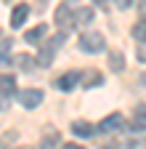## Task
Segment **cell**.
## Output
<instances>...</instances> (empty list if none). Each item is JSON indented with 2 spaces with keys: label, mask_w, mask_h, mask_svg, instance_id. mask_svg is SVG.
Listing matches in <instances>:
<instances>
[{
  "label": "cell",
  "mask_w": 146,
  "mask_h": 149,
  "mask_svg": "<svg viewBox=\"0 0 146 149\" xmlns=\"http://www.w3.org/2000/svg\"><path fill=\"white\" fill-rule=\"evenodd\" d=\"M138 8H141V13L146 16V0H138Z\"/></svg>",
  "instance_id": "obj_19"
},
{
  "label": "cell",
  "mask_w": 146,
  "mask_h": 149,
  "mask_svg": "<svg viewBox=\"0 0 146 149\" xmlns=\"http://www.w3.org/2000/svg\"><path fill=\"white\" fill-rule=\"evenodd\" d=\"M80 48L85 53H101L106 48V40H104V35H98V32H82L80 35Z\"/></svg>",
  "instance_id": "obj_1"
},
{
  "label": "cell",
  "mask_w": 146,
  "mask_h": 149,
  "mask_svg": "<svg viewBox=\"0 0 146 149\" xmlns=\"http://www.w3.org/2000/svg\"><path fill=\"white\" fill-rule=\"evenodd\" d=\"M93 19H96V13H93V8H90V6H82V8L75 11V24H77V27L93 24Z\"/></svg>",
  "instance_id": "obj_8"
},
{
  "label": "cell",
  "mask_w": 146,
  "mask_h": 149,
  "mask_svg": "<svg viewBox=\"0 0 146 149\" xmlns=\"http://www.w3.org/2000/svg\"><path fill=\"white\" fill-rule=\"evenodd\" d=\"M77 80H80V72H66V74H61V77L56 80V88L59 91H72L77 85Z\"/></svg>",
  "instance_id": "obj_9"
},
{
  "label": "cell",
  "mask_w": 146,
  "mask_h": 149,
  "mask_svg": "<svg viewBox=\"0 0 146 149\" xmlns=\"http://www.w3.org/2000/svg\"><path fill=\"white\" fill-rule=\"evenodd\" d=\"M27 19H29V6H27V3H21V6H16V8H13V13H11V27H13V29L24 27Z\"/></svg>",
  "instance_id": "obj_7"
},
{
  "label": "cell",
  "mask_w": 146,
  "mask_h": 149,
  "mask_svg": "<svg viewBox=\"0 0 146 149\" xmlns=\"http://www.w3.org/2000/svg\"><path fill=\"white\" fill-rule=\"evenodd\" d=\"M53 19H56V27H59V32H69L72 27H75V13L69 11V6H66V3L56 8Z\"/></svg>",
  "instance_id": "obj_2"
},
{
  "label": "cell",
  "mask_w": 146,
  "mask_h": 149,
  "mask_svg": "<svg viewBox=\"0 0 146 149\" xmlns=\"http://www.w3.org/2000/svg\"><path fill=\"white\" fill-rule=\"evenodd\" d=\"M19 101H21L24 109H35V107L43 104V91H37V88H27V91L19 93Z\"/></svg>",
  "instance_id": "obj_6"
},
{
  "label": "cell",
  "mask_w": 146,
  "mask_h": 149,
  "mask_svg": "<svg viewBox=\"0 0 146 149\" xmlns=\"http://www.w3.org/2000/svg\"><path fill=\"white\" fill-rule=\"evenodd\" d=\"M125 128V117L120 115V112H114V115H109L98 123V130L101 133H120V130Z\"/></svg>",
  "instance_id": "obj_4"
},
{
  "label": "cell",
  "mask_w": 146,
  "mask_h": 149,
  "mask_svg": "<svg viewBox=\"0 0 146 149\" xmlns=\"http://www.w3.org/2000/svg\"><path fill=\"white\" fill-rule=\"evenodd\" d=\"M109 67H112L114 72H122L125 69V61H122V53L120 51H114L112 56H109Z\"/></svg>",
  "instance_id": "obj_15"
},
{
  "label": "cell",
  "mask_w": 146,
  "mask_h": 149,
  "mask_svg": "<svg viewBox=\"0 0 146 149\" xmlns=\"http://www.w3.org/2000/svg\"><path fill=\"white\" fill-rule=\"evenodd\" d=\"M32 61H35V59H32V56H27V53H21V56H16V64H19V67H21L24 72H29V69L35 67Z\"/></svg>",
  "instance_id": "obj_17"
},
{
  "label": "cell",
  "mask_w": 146,
  "mask_h": 149,
  "mask_svg": "<svg viewBox=\"0 0 146 149\" xmlns=\"http://www.w3.org/2000/svg\"><path fill=\"white\" fill-rule=\"evenodd\" d=\"M114 3H117V8H122V11H125V8H130L133 0H114Z\"/></svg>",
  "instance_id": "obj_18"
},
{
  "label": "cell",
  "mask_w": 146,
  "mask_h": 149,
  "mask_svg": "<svg viewBox=\"0 0 146 149\" xmlns=\"http://www.w3.org/2000/svg\"><path fill=\"white\" fill-rule=\"evenodd\" d=\"M16 93V77L13 74H0V96H13Z\"/></svg>",
  "instance_id": "obj_10"
},
{
  "label": "cell",
  "mask_w": 146,
  "mask_h": 149,
  "mask_svg": "<svg viewBox=\"0 0 146 149\" xmlns=\"http://www.w3.org/2000/svg\"><path fill=\"white\" fill-rule=\"evenodd\" d=\"M133 133H143L146 130V104H136L133 107V115H130V125Z\"/></svg>",
  "instance_id": "obj_5"
},
{
  "label": "cell",
  "mask_w": 146,
  "mask_h": 149,
  "mask_svg": "<svg viewBox=\"0 0 146 149\" xmlns=\"http://www.w3.org/2000/svg\"><path fill=\"white\" fill-rule=\"evenodd\" d=\"M101 80H104V77H101V72H88L82 85H85V88H90V85H101Z\"/></svg>",
  "instance_id": "obj_16"
},
{
  "label": "cell",
  "mask_w": 146,
  "mask_h": 149,
  "mask_svg": "<svg viewBox=\"0 0 146 149\" xmlns=\"http://www.w3.org/2000/svg\"><path fill=\"white\" fill-rule=\"evenodd\" d=\"M64 149H85V146H80V144H66Z\"/></svg>",
  "instance_id": "obj_22"
},
{
  "label": "cell",
  "mask_w": 146,
  "mask_h": 149,
  "mask_svg": "<svg viewBox=\"0 0 146 149\" xmlns=\"http://www.w3.org/2000/svg\"><path fill=\"white\" fill-rule=\"evenodd\" d=\"M6 101H8V99H6V96H0V112H3V109H6V107H8V104H6Z\"/></svg>",
  "instance_id": "obj_20"
},
{
  "label": "cell",
  "mask_w": 146,
  "mask_h": 149,
  "mask_svg": "<svg viewBox=\"0 0 146 149\" xmlns=\"http://www.w3.org/2000/svg\"><path fill=\"white\" fill-rule=\"evenodd\" d=\"M64 43V32H59L56 37L51 40V45H43V51H40V67H51L53 64V56H56V48Z\"/></svg>",
  "instance_id": "obj_3"
},
{
  "label": "cell",
  "mask_w": 146,
  "mask_h": 149,
  "mask_svg": "<svg viewBox=\"0 0 146 149\" xmlns=\"http://www.w3.org/2000/svg\"><path fill=\"white\" fill-rule=\"evenodd\" d=\"M56 144H59V133L56 130H48L43 136V141H40V149H56Z\"/></svg>",
  "instance_id": "obj_14"
},
{
  "label": "cell",
  "mask_w": 146,
  "mask_h": 149,
  "mask_svg": "<svg viewBox=\"0 0 146 149\" xmlns=\"http://www.w3.org/2000/svg\"><path fill=\"white\" fill-rule=\"evenodd\" d=\"M133 37H136L138 43H146V16L138 19V22L133 24Z\"/></svg>",
  "instance_id": "obj_13"
},
{
  "label": "cell",
  "mask_w": 146,
  "mask_h": 149,
  "mask_svg": "<svg viewBox=\"0 0 146 149\" xmlns=\"http://www.w3.org/2000/svg\"><path fill=\"white\" fill-rule=\"evenodd\" d=\"M72 130H75V136H80V139H90L98 128H93V125L85 123V120H77V123H72Z\"/></svg>",
  "instance_id": "obj_11"
},
{
  "label": "cell",
  "mask_w": 146,
  "mask_h": 149,
  "mask_svg": "<svg viewBox=\"0 0 146 149\" xmlns=\"http://www.w3.org/2000/svg\"><path fill=\"white\" fill-rule=\"evenodd\" d=\"M93 6H98V8H106V0H93Z\"/></svg>",
  "instance_id": "obj_21"
},
{
  "label": "cell",
  "mask_w": 146,
  "mask_h": 149,
  "mask_svg": "<svg viewBox=\"0 0 146 149\" xmlns=\"http://www.w3.org/2000/svg\"><path fill=\"white\" fill-rule=\"evenodd\" d=\"M45 32H48V27L45 24H37V27H32V29H27V35H24V40L29 43V45H37L43 37H45Z\"/></svg>",
  "instance_id": "obj_12"
}]
</instances>
